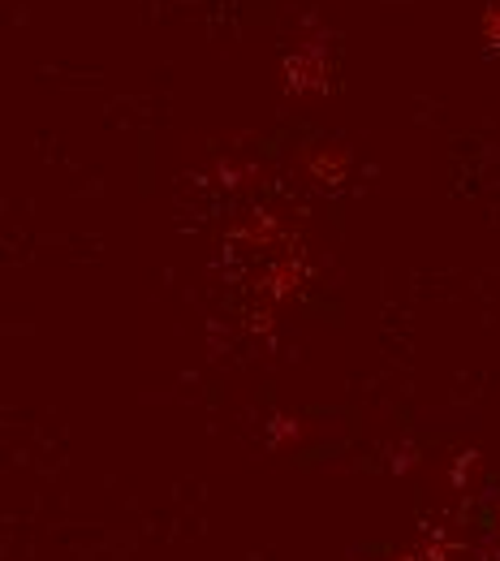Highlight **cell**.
<instances>
[{"instance_id":"6da1fadb","label":"cell","mask_w":500,"mask_h":561,"mask_svg":"<svg viewBox=\"0 0 500 561\" xmlns=\"http://www.w3.org/2000/svg\"><path fill=\"white\" fill-rule=\"evenodd\" d=\"M484 39H488L492 48H500V0L488 9V18H484Z\"/></svg>"}]
</instances>
